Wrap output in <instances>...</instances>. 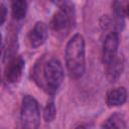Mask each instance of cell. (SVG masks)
Returning a JSON list of instances; mask_svg holds the SVG:
<instances>
[{
  "instance_id": "obj_11",
  "label": "cell",
  "mask_w": 129,
  "mask_h": 129,
  "mask_svg": "<svg viewBox=\"0 0 129 129\" xmlns=\"http://www.w3.org/2000/svg\"><path fill=\"white\" fill-rule=\"evenodd\" d=\"M123 71V59L122 57H117L111 63L107 64V72L111 79H117L120 77Z\"/></svg>"
},
{
  "instance_id": "obj_17",
  "label": "cell",
  "mask_w": 129,
  "mask_h": 129,
  "mask_svg": "<svg viewBox=\"0 0 129 129\" xmlns=\"http://www.w3.org/2000/svg\"><path fill=\"white\" fill-rule=\"evenodd\" d=\"M0 83H1V80H0Z\"/></svg>"
},
{
  "instance_id": "obj_9",
  "label": "cell",
  "mask_w": 129,
  "mask_h": 129,
  "mask_svg": "<svg viewBox=\"0 0 129 129\" xmlns=\"http://www.w3.org/2000/svg\"><path fill=\"white\" fill-rule=\"evenodd\" d=\"M101 129H126V121L121 113H114L104 121Z\"/></svg>"
},
{
  "instance_id": "obj_16",
  "label": "cell",
  "mask_w": 129,
  "mask_h": 129,
  "mask_svg": "<svg viewBox=\"0 0 129 129\" xmlns=\"http://www.w3.org/2000/svg\"><path fill=\"white\" fill-rule=\"evenodd\" d=\"M1 46H2V35L0 33V48H1Z\"/></svg>"
},
{
  "instance_id": "obj_6",
  "label": "cell",
  "mask_w": 129,
  "mask_h": 129,
  "mask_svg": "<svg viewBox=\"0 0 129 129\" xmlns=\"http://www.w3.org/2000/svg\"><path fill=\"white\" fill-rule=\"evenodd\" d=\"M24 66H25V61L21 56L18 55L11 58L7 62L4 71V76L6 81L10 84L18 82L19 79L21 78L22 72L24 70Z\"/></svg>"
},
{
  "instance_id": "obj_4",
  "label": "cell",
  "mask_w": 129,
  "mask_h": 129,
  "mask_svg": "<svg viewBox=\"0 0 129 129\" xmlns=\"http://www.w3.org/2000/svg\"><path fill=\"white\" fill-rule=\"evenodd\" d=\"M20 120L22 129H38L40 123V112L37 101L29 95L22 99Z\"/></svg>"
},
{
  "instance_id": "obj_10",
  "label": "cell",
  "mask_w": 129,
  "mask_h": 129,
  "mask_svg": "<svg viewBox=\"0 0 129 129\" xmlns=\"http://www.w3.org/2000/svg\"><path fill=\"white\" fill-rule=\"evenodd\" d=\"M11 10H12V16L16 20H21L25 17L27 12V2L23 0L14 1L11 4Z\"/></svg>"
},
{
  "instance_id": "obj_5",
  "label": "cell",
  "mask_w": 129,
  "mask_h": 129,
  "mask_svg": "<svg viewBox=\"0 0 129 129\" xmlns=\"http://www.w3.org/2000/svg\"><path fill=\"white\" fill-rule=\"evenodd\" d=\"M119 48V36L116 31H110L103 41L102 47V58L103 62L106 64L111 63L114 59L118 57Z\"/></svg>"
},
{
  "instance_id": "obj_2",
  "label": "cell",
  "mask_w": 129,
  "mask_h": 129,
  "mask_svg": "<svg viewBox=\"0 0 129 129\" xmlns=\"http://www.w3.org/2000/svg\"><path fill=\"white\" fill-rule=\"evenodd\" d=\"M66 66L69 75L73 79H80L86 71L85 39L83 35L77 33L68 41L64 51Z\"/></svg>"
},
{
  "instance_id": "obj_14",
  "label": "cell",
  "mask_w": 129,
  "mask_h": 129,
  "mask_svg": "<svg viewBox=\"0 0 129 129\" xmlns=\"http://www.w3.org/2000/svg\"><path fill=\"white\" fill-rule=\"evenodd\" d=\"M7 17V8L5 4L0 2V24H3Z\"/></svg>"
},
{
  "instance_id": "obj_15",
  "label": "cell",
  "mask_w": 129,
  "mask_h": 129,
  "mask_svg": "<svg viewBox=\"0 0 129 129\" xmlns=\"http://www.w3.org/2000/svg\"><path fill=\"white\" fill-rule=\"evenodd\" d=\"M76 129H87V127L84 126V125H80V126H78Z\"/></svg>"
},
{
  "instance_id": "obj_8",
  "label": "cell",
  "mask_w": 129,
  "mask_h": 129,
  "mask_svg": "<svg viewBox=\"0 0 129 129\" xmlns=\"http://www.w3.org/2000/svg\"><path fill=\"white\" fill-rule=\"evenodd\" d=\"M127 100V91L124 87L111 89L106 95V104L109 107H119L125 104Z\"/></svg>"
},
{
  "instance_id": "obj_12",
  "label": "cell",
  "mask_w": 129,
  "mask_h": 129,
  "mask_svg": "<svg viewBox=\"0 0 129 129\" xmlns=\"http://www.w3.org/2000/svg\"><path fill=\"white\" fill-rule=\"evenodd\" d=\"M127 7H128L127 2H120V1L113 2L112 9H113L114 17L117 19H123L124 17H126L127 16Z\"/></svg>"
},
{
  "instance_id": "obj_3",
  "label": "cell",
  "mask_w": 129,
  "mask_h": 129,
  "mask_svg": "<svg viewBox=\"0 0 129 129\" xmlns=\"http://www.w3.org/2000/svg\"><path fill=\"white\" fill-rule=\"evenodd\" d=\"M76 10L72 2H62L53 14L50 21V28L56 33L68 32L75 24Z\"/></svg>"
},
{
  "instance_id": "obj_13",
  "label": "cell",
  "mask_w": 129,
  "mask_h": 129,
  "mask_svg": "<svg viewBox=\"0 0 129 129\" xmlns=\"http://www.w3.org/2000/svg\"><path fill=\"white\" fill-rule=\"evenodd\" d=\"M55 114H56V109H55V105L54 102L48 101L44 107V111H43V117L44 120L46 122H51L53 121V119L55 118Z\"/></svg>"
},
{
  "instance_id": "obj_1",
  "label": "cell",
  "mask_w": 129,
  "mask_h": 129,
  "mask_svg": "<svg viewBox=\"0 0 129 129\" xmlns=\"http://www.w3.org/2000/svg\"><path fill=\"white\" fill-rule=\"evenodd\" d=\"M33 79L47 94L54 95L63 80V69L54 57H42L34 66Z\"/></svg>"
},
{
  "instance_id": "obj_7",
  "label": "cell",
  "mask_w": 129,
  "mask_h": 129,
  "mask_svg": "<svg viewBox=\"0 0 129 129\" xmlns=\"http://www.w3.org/2000/svg\"><path fill=\"white\" fill-rule=\"evenodd\" d=\"M28 42L32 48L41 46L47 38V26L42 21H37L28 32Z\"/></svg>"
}]
</instances>
